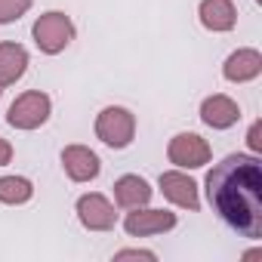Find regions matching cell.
<instances>
[{"label": "cell", "instance_id": "cell-1", "mask_svg": "<svg viewBox=\"0 0 262 262\" xmlns=\"http://www.w3.org/2000/svg\"><path fill=\"white\" fill-rule=\"evenodd\" d=\"M207 198L231 231L262 234V164L253 155H228L216 164L207 173Z\"/></svg>", "mask_w": 262, "mask_h": 262}, {"label": "cell", "instance_id": "cell-2", "mask_svg": "<svg viewBox=\"0 0 262 262\" xmlns=\"http://www.w3.org/2000/svg\"><path fill=\"white\" fill-rule=\"evenodd\" d=\"M133 133H136V117L126 108L111 105L96 117V136L111 148H126L133 142Z\"/></svg>", "mask_w": 262, "mask_h": 262}, {"label": "cell", "instance_id": "cell-3", "mask_svg": "<svg viewBox=\"0 0 262 262\" xmlns=\"http://www.w3.org/2000/svg\"><path fill=\"white\" fill-rule=\"evenodd\" d=\"M31 34H34V43L43 53L56 56V53H62L74 40V25H71V19L65 13H47V16H40L34 22Z\"/></svg>", "mask_w": 262, "mask_h": 262}, {"label": "cell", "instance_id": "cell-4", "mask_svg": "<svg viewBox=\"0 0 262 262\" xmlns=\"http://www.w3.org/2000/svg\"><path fill=\"white\" fill-rule=\"evenodd\" d=\"M50 117V96L40 93V90H31V93H22L13 105H10V126L16 129H37L40 123H47Z\"/></svg>", "mask_w": 262, "mask_h": 262}, {"label": "cell", "instance_id": "cell-5", "mask_svg": "<svg viewBox=\"0 0 262 262\" xmlns=\"http://www.w3.org/2000/svg\"><path fill=\"white\" fill-rule=\"evenodd\" d=\"M167 155H170V164L188 167V170L210 164V145H207L198 133H179V136L170 142Z\"/></svg>", "mask_w": 262, "mask_h": 262}, {"label": "cell", "instance_id": "cell-6", "mask_svg": "<svg viewBox=\"0 0 262 262\" xmlns=\"http://www.w3.org/2000/svg\"><path fill=\"white\" fill-rule=\"evenodd\" d=\"M176 225V213L170 210H139L136 213H126L123 219V228L129 237H145V234H161V231H170Z\"/></svg>", "mask_w": 262, "mask_h": 262}, {"label": "cell", "instance_id": "cell-7", "mask_svg": "<svg viewBox=\"0 0 262 262\" xmlns=\"http://www.w3.org/2000/svg\"><path fill=\"white\" fill-rule=\"evenodd\" d=\"M77 216H80L83 228H90V231H111L117 222L114 207L102 194H83L77 201Z\"/></svg>", "mask_w": 262, "mask_h": 262}, {"label": "cell", "instance_id": "cell-8", "mask_svg": "<svg viewBox=\"0 0 262 262\" xmlns=\"http://www.w3.org/2000/svg\"><path fill=\"white\" fill-rule=\"evenodd\" d=\"M62 167L74 182H90L99 176V158L86 145H68L62 151Z\"/></svg>", "mask_w": 262, "mask_h": 262}, {"label": "cell", "instance_id": "cell-9", "mask_svg": "<svg viewBox=\"0 0 262 262\" xmlns=\"http://www.w3.org/2000/svg\"><path fill=\"white\" fill-rule=\"evenodd\" d=\"M161 191H164V198H170L176 207H185V210H198V207H201V201H198V185H194V179H188L185 173H176V170L161 173Z\"/></svg>", "mask_w": 262, "mask_h": 262}, {"label": "cell", "instance_id": "cell-10", "mask_svg": "<svg viewBox=\"0 0 262 262\" xmlns=\"http://www.w3.org/2000/svg\"><path fill=\"white\" fill-rule=\"evenodd\" d=\"M201 120L207 126H213V129H228V126H234L241 120V108L228 96H210L201 105Z\"/></svg>", "mask_w": 262, "mask_h": 262}, {"label": "cell", "instance_id": "cell-11", "mask_svg": "<svg viewBox=\"0 0 262 262\" xmlns=\"http://www.w3.org/2000/svg\"><path fill=\"white\" fill-rule=\"evenodd\" d=\"M259 71H262V56L256 50H237V53H231L225 59V68H222V74L231 83L253 80V77H259Z\"/></svg>", "mask_w": 262, "mask_h": 262}, {"label": "cell", "instance_id": "cell-12", "mask_svg": "<svg viewBox=\"0 0 262 262\" xmlns=\"http://www.w3.org/2000/svg\"><path fill=\"white\" fill-rule=\"evenodd\" d=\"M114 201L123 207V210H136V207H145L151 201V188L145 179L139 176H120L114 182Z\"/></svg>", "mask_w": 262, "mask_h": 262}, {"label": "cell", "instance_id": "cell-13", "mask_svg": "<svg viewBox=\"0 0 262 262\" xmlns=\"http://www.w3.org/2000/svg\"><path fill=\"white\" fill-rule=\"evenodd\" d=\"M28 68V53L19 43H0V86H13Z\"/></svg>", "mask_w": 262, "mask_h": 262}, {"label": "cell", "instance_id": "cell-14", "mask_svg": "<svg viewBox=\"0 0 262 262\" xmlns=\"http://www.w3.org/2000/svg\"><path fill=\"white\" fill-rule=\"evenodd\" d=\"M201 22L210 31H231L237 22L234 4L231 0H204L201 4Z\"/></svg>", "mask_w": 262, "mask_h": 262}, {"label": "cell", "instance_id": "cell-15", "mask_svg": "<svg viewBox=\"0 0 262 262\" xmlns=\"http://www.w3.org/2000/svg\"><path fill=\"white\" fill-rule=\"evenodd\" d=\"M31 194H34V185L22 176H4L0 179V201L4 204H25V201H31Z\"/></svg>", "mask_w": 262, "mask_h": 262}, {"label": "cell", "instance_id": "cell-16", "mask_svg": "<svg viewBox=\"0 0 262 262\" xmlns=\"http://www.w3.org/2000/svg\"><path fill=\"white\" fill-rule=\"evenodd\" d=\"M34 0H0V25H10L31 10Z\"/></svg>", "mask_w": 262, "mask_h": 262}, {"label": "cell", "instance_id": "cell-17", "mask_svg": "<svg viewBox=\"0 0 262 262\" xmlns=\"http://www.w3.org/2000/svg\"><path fill=\"white\" fill-rule=\"evenodd\" d=\"M247 142H250V148H253V151H259V148H262V123H259V120L250 126V136H247Z\"/></svg>", "mask_w": 262, "mask_h": 262}, {"label": "cell", "instance_id": "cell-18", "mask_svg": "<svg viewBox=\"0 0 262 262\" xmlns=\"http://www.w3.org/2000/svg\"><path fill=\"white\" fill-rule=\"evenodd\" d=\"M10 161H13V145H10L7 139H0V167L10 164Z\"/></svg>", "mask_w": 262, "mask_h": 262}, {"label": "cell", "instance_id": "cell-19", "mask_svg": "<svg viewBox=\"0 0 262 262\" xmlns=\"http://www.w3.org/2000/svg\"><path fill=\"white\" fill-rule=\"evenodd\" d=\"M129 256H139V259H155V253H148V250H123V253H117V259H129Z\"/></svg>", "mask_w": 262, "mask_h": 262}]
</instances>
